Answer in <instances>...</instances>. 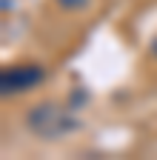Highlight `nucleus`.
I'll list each match as a JSON object with an SVG mask.
<instances>
[{
  "label": "nucleus",
  "instance_id": "f257e3e1",
  "mask_svg": "<svg viewBox=\"0 0 157 160\" xmlns=\"http://www.w3.org/2000/svg\"><path fill=\"white\" fill-rule=\"evenodd\" d=\"M26 126L32 134L43 140H57L80 129V120L57 103H37L26 112Z\"/></svg>",
  "mask_w": 157,
  "mask_h": 160
},
{
  "label": "nucleus",
  "instance_id": "f03ea898",
  "mask_svg": "<svg viewBox=\"0 0 157 160\" xmlns=\"http://www.w3.org/2000/svg\"><path fill=\"white\" fill-rule=\"evenodd\" d=\"M43 66L37 63H20V66H9L0 72V92H3L6 97L9 94H23L34 86H40L43 80Z\"/></svg>",
  "mask_w": 157,
  "mask_h": 160
},
{
  "label": "nucleus",
  "instance_id": "7ed1b4c3",
  "mask_svg": "<svg viewBox=\"0 0 157 160\" xmlns=\"http://www.w3.org/2000/svg\"><path fill=\"white\" fill-rule=\"evenodd\" d=\"M63 9H80V6H86V0H57Z\"/></svg>",
  "mask_w": 157,
  "mask_h": 160
},
{
  "label": "nucleus",
  "instance_id": "20e7f679",
  "mask_svg": "<svg viewBox=\"0 0 157 160\" xmlns=\"http://www.w3.org/2000/svg\"><path fill=\"white\" fill-rule=\"evenodd\" d=\"M151 52H154V54H157V40H154V43H151Z\"/></svg>",
  "mask_w": 157,
  "mask_h": 160
}]
</instances>
